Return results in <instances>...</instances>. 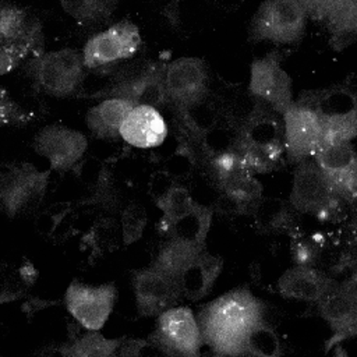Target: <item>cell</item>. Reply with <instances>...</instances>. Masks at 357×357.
Instances as JSON below:
<instances>
[{
    "label": "cell",
    "instance_id": "14",
    "mask_svg": "<svg viewBox=\"0 0 357 357\" xmlns=\"http://www.w3.org/2000/svg\"><path fill=\"white\" fill-rule=\"evenodd\" d=\"M88 141L79 131L61 126H49L40 130L33 141L35 151L47 158L54 170L70 169L86 149Z\"/></svg>",
    "mask_w": 357,
    "mask_h": 357
},
{
    "label": "cell",
    "instance_id": "25",
    "mask_svg": "<svg viewBox=\"0 0 357 357\" xmlns=\"http://www.w3.org/2000/svg\"><path fill=\"white\" fill-rule=\"evenodd\" d=\"M159 70L160 67H156L153 63L145 59H137L126 66H121L114 75V85L110 91L112 98H121L132 103L137 89L152 78Z\"/></svg>",
    "mask_w": 357,
    "mask_h": 357
},
{
    "label": "cell",
    "instance_id": "8",
    "mask_svg": "<svg viewBox=\"0 0 357 357\" xmlns=\"http://www.w3.org/2000/svg\"><path fill=\"white\" fill-rule=\"evenodd\" d=\"M139 43L138 28L130 21H120L86 42L82 54L84 66L96 68L128 59L137 53Z\"/></svg>",
    "mask_w": 357,
    "mask_h": 357
},
{
    "label": "cell",
    "instance_id": "31",
    "mask_svg": "<svg viewBox=\"0 0 357 357\" xmlns=\"http://www.w3.org/2000/svg\"><path fill=\"white\" fill-rule=\"evenodd\" d=\"M123 237L124 243L130 244L138 240L146 223V215L138 205H130L123 213Z\"/></svg>",
    "mask_w": 357,
    "mask_h": 357
},
{
    "label": "cell",
    "instance_id": "20",
    "mask_svg": "<svg viewBox=\"0 0 357 357\" xmlns=\"http://www.w3.org/2000/svg\"><path fill=\"white\" fill-rule=\"evenodd\" d=\"M335 283L321 271L310 265L287 269L278 280V290L287 298L321 301Z\"/></svg>",
    "mask_w": 357,
    "mask_h": 357
},
{
    "label": "cell",
    "instance_id": "1",
    "mask_svg": "<svg viewBox=\"0 0 357 357\" xmlns=\"http://www.w3.org/2000/svg\"><path fill=\"white\" fill-rule=\"evenodd\" d=\"M262 321V304L248 289L231 290L202 308L197 322L213 354L238 357L251 329Z\"/></svg>",
    "mask_w": 357,
    "mask_h": 357
},
{
    "label": "cell",
    "instance_id": "3",
    "mask_svg": "<svg viewBox=\"0 0 357 357\" xmlns=\"http://www.w3.org/2000/svg\"><path fill=\"white\" fill-rule=\"evenodd\" d=\"M307 11L297 0L264 1L252 21V36L279 43H291L301 38Z\"/></svg>",
    "mask_w": 357,
    "mask_h": 357
},
{
    "label": "cell",
    "instance_id": "11",
    "mask_svg": "<svg viewBox=\"0 0 357 357\" xmlns=\"http://www.w3.org/2000/svg\"><path fill=\"white\" fill-rule=\"evenodd\" d=\"M333 201L335 192L317 163L303 160L294 173L290 192L291 205L304 213L324 215L331 211Z\"/></svg>",
    "mask_w": 357,
    "mask_h": 357
},
{
    "label": "cell",
    "instance_id": "12",
    "mask_svg": "<svg viewBox=\"0 0 357 357\" xmlns=\"http://www.w3.org/2000/svg\"><path fill=\"white\" fill-rule=\"evenodd\" d=\"M250 91L279 113H284L293 105L291 79L273 54L252 61Z\"/></svg>",
    "mask_w": 357,
    "mask_h": 357
},
{
    "label": "cell",
    "instance_id": "7",
    "mask_svg": "<svg viewBox=\"0 0 357 357\" xmlns=\"http://www.w3.org/2000/svg\"><path fill=\"white\" fill-rule=\"evenodd\" d=\"M116 300L113 283L88 286L73 282L64 296L68 312L88 331H99L106 324Z\"/></svg>",
    "mask_w": 357,
    "mask_h": 357
},
{
    "label": "cell",
    "instance_id": "10",
    "mask_svg": "<svg viewBox=\"0 0 357 357\" xmlns=\"http://www.w3.org/2000/svg\"><path fill=\"white\" fill-rule=\"evenodd\" d=\"M283 135L286 152L294 162L314 155L324 141L318 116L297 103L283 113Z\"/></svg>",
    "mask_w": 357,
    "mask_h": 357
},
{
    "label": "cell",
    "instance_id": "22",
    "mask_svg": "<svg viewBox=\"0 0 357 357\" xmlns=\"http://www.w3.org/2000/svg\"><path fill=\"white\" fill-rule=\"evenodd\" d=\"M135 106L121 98H107L99 105L91 107L86 114L88 127L99 137L114 138L127 117Z\"/></svg>",
    "mask_w": 357,
    "mask_h": 357
},
{
    "label": "cell",
    "instance_id": "9",
    "mask_svg": "<svg viewBox=\"0 0 357 357\" xmlns=\"http://www.w3.org/2000/svg\"><path fill=\"white\" fill-rule=\"evenodd\" d=\"M137 310L144 317L160 315L181 297L178 280L155 266L137 271L132 279Z\"/></svg>",
    "mask_w": 357,
    "mask_h": 357
},
{
    "label": "cell",
    "instance_id": "36",
    "mask_svg": "<svg viewBox=\"0 0 357 357\" xmlns=\"http://www.w3.org/2000/svg\"><path fill=\"white\" fill-rule=\"evenodd\" d=\"M112 357H116V354H113V356H112Z\"/></svg>",
    "mask_w": 357,
    "mask_h": 357
},
{
    "label": "cell",
    "instance_id": "18",
    "mask_svg": "<svg viewBox=\"0 0 357 357\" xmlns=\"http://www.w3.org/2000/svg\"><path fill=\"white\" fill-rule=\"evenodd\" d=\"M321 303V315L331 325L335 336L343 339L356 333L357 294L354 280L333 286Z\"/></svg>",
    "mask_w": 357,
    "mask_h": 357
},
{
    "label": "cell",
    "instance_id": "33",
    "mask_svg": "<svg viewBox=\"0 0 357 357\" xmlns=\"http://www.w3.org/2000/svg\"><path fill=\"white\" fill-rule=\"evenodd\" d=\"M22 112L13 100L10 93L0 86V126L15 123L21 119Z\"/></svg>",
    "mask_w": 357,
    "mask_h": 357
},
{
    "label": "cell",
    "instance_id": "28",
    "mask_svg": "<svg viewBox=\"0 0 357 357\" xmlns=\"http://www.w3.org/2000/svg\"><path fill=\"white\" fill-rule=\"evenodd\" d=\"M158 206L163 212V218L160 220V227L167 231L169 226L181 215L188 212L195 206V201L191 198L190 192L180 187V185H172L162 197L156 199Z\"/></svg>",
    "mask_w": 357,
    "mask_h": 357
},
{
    "label": "cell",
    "instance_id": "6",
    "mask_svg": "<svg viewBox=\"0 0 357 357\" xmlns=\"http://www.w3.org/2000/svg\"><path fill=\"white\" fill-rule=\"evenodd\" d=\"M162 85L166 98L180 107L198 105L208 86L205 63L197 57H181L162 68Z\"/></svg>",
    "mask_w": 357,
    "mask_h": 357
},
{
    "label": "cell",
    "instance_id": "5",
    "mask_svg": "<svg viewBox=\"0 0 357 357\" xmlns=\"http://www.w3.org/2000/svg\"><path fill=\"white\" fill-rule=\"evenodd\" d=\"M151 342L177 357H201L204 344L197 318L187 307H173L162 312Z\"/></svg>",
    "mask_w": 357,
    "mask_h": 357
},
{
    "label": "cell",
    "instance_id": "26",
    "mask_svg": "<svg viewBox=\"0 0 357 357\" xmlns=\"http://www.w3.org/2000/svg\"><path fill=\"white\" fill-rule=\"evenodd\" d=\"M211 220L212 212L208 208L195 204L192 209L177 218L169 226L166 233L170 236V238H178L192 244L204 245L205 237L211 227Z\"/></svg>",
    "mask_w": 357,
    "mask_h": 357
},
{
    "label": "cell",
    "instance_id": "19",
    "mask_svg": "<svg viewBox=\"0 0 357 357\" xmlns=\"http://www.w3.org/2000/svg\"><path fill=\"white\" fill-rule=\"evenodd\" d=\"M167 134V127L158 112L151 106H135L124 119L119 135L137 148H152L160 145Z\"/></svg>",
    "mask_w": 357,
    "mask_h": 357
},
{
    "label": "cell",
    "instance_id": "17",
    "mask_svg": "<svg viewBox=\"0 0 357 357\" xmlns=\"http://www.w3.org/2000/svg\"><path fill=\"white\" fill-rule=\"evenodd\" d=\"M213 165L220 187L231 201L248 204L259 198L261 184L252 177V172L233 151L219 153Z\"/></svg>",
    "mask_w": 357,
    "mask_h": 357
},
{
    "label": "cell",
    "instance_id": "35",
    "mask_svg": "<svg viewBox=\"0 0 357 357\" xmlns=\"http://www.w3.org/2000/svg\"><path fill=\"white\" fill-rule=\"evenodd\" d=\"M211 357H226V356H219V354H213V356H211Z\"/></svg>",
    "mask_w": 357,
    "mask_h": 357
},
{
    "label": "cell",
    "instance_id": "32",
    "mask_svg": "<svg viewBox=\"0 0 357 357\" xmlns=\"http://www.w3.org/2000/svg\"><path fill=\"white\" fill-rule=\"evenodd\" d=\"M119 349H120V353L116 354V357H177L151 340L149 342L134 340V342L126 343L124 346L121 343Z\"/></svg>",
    "mask_w": 357,
    "mask_h": 357
},
{
    "label": "cell",
    "instance_id": "15",
    "mask_svg": "<svg viewBox=\"0 0 357 357\" xmlns=\"http://www.w3.org/2000/svg\"><path fill=\"white\" fill-rule=\"evenodd\" d=\"M47 173H40L32 166L14 167L0 174V201L8 215L24 211L36 201L46 187Z\"/></svg>",
    "mask_w": 357,
    "mask_h": 357
},
{
    "label": "cell",
    "instance_id": "2",
    "mask_svg": "<svg viewBox=\"0 0 357 357\" xmlns=\"http://www.w3.org/2000/svg\"><path fill=\"white\" fill-rule=\"evenodd\" d=\"M284 149L282 123L271 113L252 112L233 141V152L251 172L276 166Z\"/></svg>",
    "mask_w": 357,
    "mask_h": 357
},
{
    "label": "cell",
    "instance_id": "27",
    "mask_svg": "<svg viewBox=\"0 0 357 357\" xmlns=\"http://www.w3.org/2000/svg\"><path fill=\"white\" fill-rule=\"evenodd\" d=\"M121 343L123 339H107L91 331L74 343L61 347L60 353L63 357H112Z\"/></svg>",
    "mask_w": 357,
    "mask_h": 357
},
{
    "label": "cell",
    "instance_id": "30",
    "mask_svg": "<svg viewBox=\"0 0 357 357\" xmlns=\"http://www.w3.org/2000/svg\"><path fill=\"white\" fill-rule=\"evenodd\" d=\"M116 1L85 0V1H63L61 7L82 24H95L105 21L114 10Z\"/></svg>",
    "mask_w": 357,
    "mask_h": 357
},
{
    "label": "cell",
    "instance_id": "24",
    "mask_svg": "<svg viewBox=\"0 0 357 357\" xmlns=\"http://www.w3.org/2000/svg\"><path fill=\"white\" fill-rule=\"evenodd\" d=\"M204 251V245L192 244L178 238H170L159 251L155 264L156 269L178 280L181 273Z\"/></svg>",
    "mask_w": 357,
    "mask_h": 357
},
{
    "label": "cell",
    "instance_id": "21",
    "mask_svg": "<svg viewBox=\"0 0 357 357\" xmlns=\"http://www.w3.org/2000/svg\"><path fill=\"white\" fill-rule=\"evenodd\" d=\"M222 266L220 257L202 251L178 278L181 296L192 301L205 297L212 290Z\"/></svg>",
    "mask_w": 357,
    "mask_h": 357
},
{
    "label": "cell",
    "instance_id": "16",
    "mask_svg": "<svg viewBox=\"0 0 357 357\" xmlns=\"http://www.w3.org/2000/svg\"><path fill=\"white\" fill-rule=\"evenodd\" d=\"M40 28L25 10L0 3V46L6 47L18 60L31 53L39 42Z\"/></svg>",
    "mask_w": 357,
    "mask_h": 357
},
{
    "label": "cell",
    "instance_id": "4",
    "mask_svg": "<svg viewBox=\"0 0 357 357\" xmlns=\"http://www.w3.org/2000/svg\"><path fill=\"white\" fill-rule=\"evenodd\" d=\"M33 78L53 96H68L75 92L84 77V61L74 49H61L39 56L33 61Z\"/></svg>",
    "mask_w": 357,
    "mask_h": 357
},
{
    "label": "cell",
    "instance_id": "13",
    "mask_svg": "<svg viewBox=\"0 0 357 357\" xmlns=\"http://www.w3.org/2000/svg\"><path fill=\"white\" fill-rule=\"evenodd\" d=\"M314 156V162L329 181L333 192L354 195L357 163L350 141L322 142Z\"/></svg>",
    "mask_w": 357,
    "mask_h": 357
},
{
    "label": "cell",
    "instance_id": "34",
    "mask_svg": "<svg viewBox=\"0 0 357 357\" xmlns=\"http://www.w3.org/2000/svg\"><path fill=\"white\" fill-rule=\"evenodd\" d=\"M18 63L20 60L13 53H10L6 47L0 46V75L10 73Z\"/></svg>",
    "mask_w": 357,
    "mask_h": 357
},
{
    "label": "cell",
    "instance_id": "23",
    "mask_svg": "<svg viewBox=\"0 0 357 357\" xmlns=\"http://www.w3.org/2000/svg\"><path fill=\"white\" fill-rule=\"evenodd\" d=\"M307 15L328 21V25L336 35L351 33L357 24V6L354 0H329V1H301Z\"/></svg>",
    "mask_w": 357,
    "mask_h": 357
},
{
    "label": "cell",
    "instance_id": "29",
    "mask_svg": "<svg viewBox=\"0 0 357 357\" xmlns=\"http://www.w3.org/2000/svg\"><path fill=\"white\" fill-rule=\"evenodd\" d=\"M280 351L279 337L262 321L251 329L244 343V354L252 357H280Z\"/></svg>",
    "mask_w": 357,
    "mask_h": 357
}]
</instances>
